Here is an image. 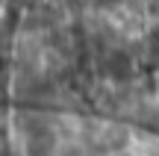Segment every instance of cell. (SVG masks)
<instances>
[{
  "label": "cell",
  "instance_id": "6da1fadb",
  "mask_svg": "<svg viewBox=\"0 0 159 156\" xmlns=\"http://www.w3.org/2000/svg\"><path fill=\"white\" fill-rule=\"evenodd\" d=\"M103 71H106L112 80H127V77L133 74V59L127 56V53L115 50L106 56V62H103Z\"/></svg>",
  "mask_w": 159,
  "mask_h": 156
}]
</instances>
